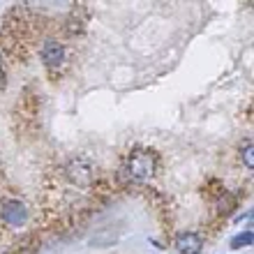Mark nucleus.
<instances>
[{"label": "nucleus", "mask_w": 254, "mask_h": 254, "mask_svg": "<svg viewBox=\"0 0 254 254\" xmlns=\"http://www.w3.org/2000/svg\"><path fill=\"white\" fill-rule=\"evenodd\" d=\"M123 169L132 183H148L157 171V155L146 148H134Z\"/></svg>", "instance_id": "nucleus-1"}, {"label": "nucleus", "mask_w": 254, "mask_h": 254, "mask_svg": "<svg viewBox=\"0 0 254 254\" xmlns=\"http://www.w3.org/2000/svg\"><path fill=\"white\" fill-rule=\"evenodd\" d=\"M65 174L69 178V183L76 185V188H90L95 183V167L93 162H88L86 157H72L67 162Z\"/></svg>", "instance_id": "nucleus-2"}, {"label": "nucleus", "mask_w": 254, "mask_h": 254, "mask_svg": "<svg viewBox=\"0 0 254 254\" xmlns=\"http://www.w3.org/2000/svg\"><path fill=\"white\" fill-rule=\"evenodd\" d=\"M40 56H42V63H44V67H47L49 72H58L67 61V51H65V47H63V42L54 40V37L44 40Z\"/></svg>", "instance_id": "nucleus-3"}, {"label": "nucleus", "mask_w": 254, "mask_h": 254, "mask_svg": "<svg viewBox=\"0 0 254 254\" xmlns=\"http://www.w3.org/2000/svg\"><path fill=\"white\" fill-rule=\"evenodd\" d=\"M0 220L5 222L7 227H14L19 229L23 227L28 222V208L23 201L19 199H7L2 201V206H0Z\"/></svg>", "instance_id": "nucleus-4"}, {"label": "nucleus", "mask_w": 254, "mask_h": 254, "mask_svg": "<svg viewBox=\"0 0 254 254\" xmlns=\"http://www.w3.org/2000/svg\"><path fill=\"white\" fill-rule=\"evenodd\" d=\"M174 245L181 254H199L203 250V238L199 234H194V231H181L176 236Z\"/></svg>", "instance_id": "nucleus-5"}, {"label": "nucleus", "mask_w": 254, "mask_h": 254, "mask_svg": "<svg viewBox=\"0 0 254 254\" xmlns=\"http://www.w3.org/2000/svg\"><path fill=\"white\" fill-rule=\"evenodd\" d=\"M252 231H243V234L231 238V250H241V248H250L252 245Z\"/></svg>", "instance_id": "nucleus-6"}, {"label": "nucleus", "mask_w": 254, "mask_h": 254, "mask_svg": "<svg viewBox=\"0 0 254 254\" xmlns=\"http://www.w3.org/2000/svg\"><path fill=\"white\" fill-rule=\"evenodd\" d=\"M241 157H243V164L245 169H252L254 167V160H252V141L245 139L241 143Z\"/></svg>", "instance_id": "nucleus-7"}, {"label": "nucleus", "mask_w": 254, "mask_h": 254, "mask_svg": "<svg viewBox=\"0 0 254 254\" xmlns=\"http://www.w3.org/2000/svg\"><path fill=\"white\" fill-rule=\"evenodd\" d=\"M5 86H7V74H5V69L0 72V93L5 90Z\"/></svg>", "instance_id": "nucleus-8"}, {"label": "nucleus", "mask_w": 254, "mask_h": 254, "mask_svg": "<svg viewBox=\"0 0 254 254\" xmlns=\"http://www.w3.org/2000/svg\"><path fill=\"white\" fill-rule=\"evenodd\" d=\"M0 72H2V56H0Z\"/></svg>", "instance_id": "nucleus-9"}]
</instances>
